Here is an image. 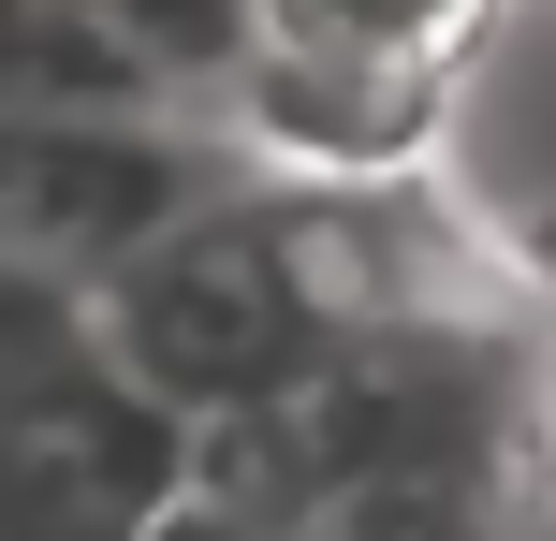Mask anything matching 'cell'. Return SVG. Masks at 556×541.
Returning <instances> with one entry per match:
<instances>
[{
    "mask_svg": "<svg viewBox=\"0 0 556 541\" xmlns=\"http://www.w3.org/2000/svg\"><path fill=\"white\" fill-rule=\"evenodd\" d=\"M88 337L176 410V425H250V410H293L307 381L337 366V308L323 263H307V205L278 176H235L205 220H176L132 279L88 293Z\"/></svg>",
    "mask_w": 556,
    "mask_h": 541,
    "instance_id": "obj_1",
    "label": "cell"
},
{
    "mask_svg": "<svg viewBox=\"0 0 556 541\" xmlns=\"http://www.w3.org/2000/svg\"><path fill=\"white\" fill-rule=\"evenodd\" d=\"M15 396H0V541H162V513L205 484V425H176L103 337L88 293L15 279Z\"/></svg>",
    "mask_w": 556,
    "mask_h": 541,
    "instance_id": "obj_2",
    "label": "cell"
},
{
    "mask_svg": "<svg viewBox=\"0 0 556 541\" xmlns=\"http://www.w3.org/2000/svg\"><path fill=\"white\" fill-rule=\"evenodd\" d=\"M264 176L220 117L191 103H74V117H15V162H0V249L29 293H103L162 249L176 220Z\"/></svg>",
    "mask_w": 556,
    "mask_h": 541,
    "instance_id": "obj_3",
    "label": "cell"
},
{
    "mask_svg": "<svg viewBox=\"0 0 556 541\" xmlns=\"http://www.w3.org/2000/svg\"><path fill=\"white\" fill-rule=\"evenodd\" d=\"M425 176L498 234V263L556 308V0H483V29L440 74Z\"/></svg>",
    "mask_w": 556,
    "mask_h": 541,
    "instance_id": "obj_4",
    "label": "cell"
},
{
    "mask_svg": "<svg viewBox=\"0 0 556 541\" xmlns=\"http://www.w3.org/2000/svg\"><path fill=\"white\" fill-rule=\"evenodd\" d=\"M59 15L103 29L117 74L162 88V103H191V117H220L235 88H250V59H264V0H59Z\"/></svg>",
    "mask_w": 556,
    "mask_h": 541,
    "instance_id": "obj_5",
    "label": "cell"
},
{
    "mask_svg": "<svg viewBox=\"0 0 556 541\" xmlns=\"http://www.w3.org/2000/svg\"><path fill=\"white\" fill-rule=\"evenodd\" d=\"M483 29V0H264V44L352 59V74H454V44Z\"/></svg>",
    "mask_w": 556,
    "mask_h": 541,
    "instance_id": "obj_6",
    "label": "cell"
},
{
    "mask_svg": "<svg viewBox=\"0 0 556 541\" xmlns=\"http://www.w3.org/2000/svg\"><path fill=\"white\" fill-rule=\"evenodd\" d=\"M162 541H293V527H264L250 498H220V484H191V498H176V513H162Z\"/></svg>",
    "mask_w": 556,
    "mask_h": 541,
    "instance_id": "obj_7",
    "label": "cell"
}]
</instances>
